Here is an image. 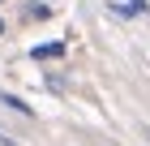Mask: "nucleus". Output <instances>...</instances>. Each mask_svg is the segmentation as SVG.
Masks as SVG:
<instances>
[{"instance_id":"3","label":"nucleus","mask_w":150,"mask_h":146,"mask_svg":"<svg viewBox=\"0 0 150 146\" xmlns=\"http://www.w3.org/2000/svg\"><path fill=\"white\" fill-rule=\"evenodd\" d=\"M26 17H30V22H47L52 9H47V4H26Z\"/></svg>"},{"instance_id":"2","label":"nucleus","mask_w":150,"mask_h":146,"mask_svg":"<svg viewBox=\"0 0 150 146\" xmlns=\"http://www.w3.org/2000/svg\"><path fill=\"white\" fill-rule=\"evenodd\" d=\"M69 52V43L64 39H56V43H39V47H30V60H60Z\"/></svg>"},{"instance_id":"7","label":"nucleus","mask_w":150,"mask_h":146,"mask_svg":"<svg viewBox=\"0 0 150 146\" xmlns=\"http://www.w3.org/2000/svg\"><path fill=\"white\" fill-rule=\"evenodd\" d=\"M0 34H4V17H0Z\"/></svg>"},{"instance_id":"6","label":"nucleus","mask_w":150,"mask_h":146,"mask_svg":"<svg viewBox=\"0 0 150 146\" xmlns=\"http://www.w3.org/2000/svg\"><path fill=\"white\" fill-rule=\"evenodd\" d=\"M0 146H22V142H13L9 133H0Z\"/></svg>"},{"instance_id":"9","label":"nucleus","mask_w":150,"mask_h":146,"mask_svg":"<svg viewBox=\"0 0 150 146\" xmlns=\"http://www.w3.org/2000/svg\"><path fill=\"white\" fill-rule=\"evenodd\" d=\"M0 4H4V0H0Z\"/></svg>"},{"instance_id":"1","label":"nucleus","mask_w":150,"mask_h":146,"mask_svg":"<svg viewBox=\"0 0 150 146\" xmlns=\"http://www.w3.org/2000/svg\"><path fill=\"white\" fill-rule=\"evenodd\" d=\"M0 108H9V112H17V116H26V120H35V108L22 99V95H13V90H0Z\"/></svg>"},{"instance_id":"5","label":"nucleus","mask_w":150,"mask_h":146,"mask_svg":"<svg viewBox=\"0 0 150 146\" xmlns=\"http://www.w3.org/2000/svg\"><path fill=\"white\" fill-rule=\"evenodd\" d=\"M129 9L137 13V17H146V13H150V0H129Z\"/></svg>"},{"instance_id":"8","label":"nucleus","mask_w":150,"mask_h":146,"mask_svg":"<svg viewBox=\"0 0 150 146\" xmlns=\"http://www.w3.org/2000/svg\"><path fill=\"white\" fill-rule=\"evenodd\" d=\"M146 142H150V129H146Z\"/></svg>"},{"instance_id":"4","label":"nucleus","mask_w":150,"mask_h":146,"mask_svg":"<svg viewBox=\"0 0 150 146\" xmlns=\"http://www.w3.org/2000/svg\"><path fill=\"white\" fill-rule=\"evenodd\" d=\"M43 82H47V90H52V95H64V78H56V73H47Z\"/></svg>"}]
</instances>
